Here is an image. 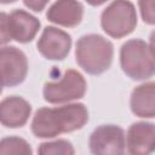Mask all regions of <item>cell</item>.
<instances>
[{"mask_svg":"<svg viewBox=\"0 0 155 155\" xmlns=\"http://www.w3.org/2000/svg\"><path fill=\"white\" fill-rule=\"evenodd\" d=\"M149 47H150V50H151V52H153V54L155 57V30L150 34V38H149Z\"/></svg>","mask_w":155,"mask_h":155,"instance_id":"18","label":"cell"},{"mask_svg":"<svg viewBox=\"0 0 155 155\" xmlns=\"http://www.w3.org/2000/svg\"><path fill=\"white\" fill-rule=\"evenodd\" d=\"M76 62L88 74L98 75L109 69L114 47L105 38L97 34L81 36L76 42Z\"/></svg>","mask_w":155,"mask_h":155,"instance_id":"2","label":"cell"},{"mask_svg":"<svg viewBox=\"0 0 155 155\" xmlns=\"http://www.w3.org/2000/svg\"><path fill=\"white\" fill-rule=\"evenodd\" d=\"M1 81L4 87L19 85L27 76L28 61L25 54L12 46H5L0 51Z\"/></svg>","mask_w":155,"mask_h":155,"instance_id":"7","label":"cell"},{"mask_svg":"<svg viewBox=\"0 0 155 155\" xmlns=\"http://www.w3.org/2000/svg\"><path fill=\"white\" fill-rule=\"evenodd\" d=\"M31 111L30 104L18 96H11L2 99L0 104L1 124L10 128L22 127L29 119Z\"/></svg>","mask_w":155,"mask_h":155,"instance_id":"11","label":"cell"},{"mask_svg":"<svg viewBox=\"0 0 155 155\" xmlns=\"http://www.w3.org/2000/svg\"><path fill=\"white\" fill-rule=\"evenodd\" d=\"M90 149L93 154H122L125 151V133L116 125H102L90 137Z\"/></svg>","mask_w":155,"mask_h":155,"instance_id":"8","label":"cell"},{"mask_svg":"<svg viewBox=\"0 0 155 155\" xmlns=\"http://www.w3.org/2000/svg\"><path fill=\"white\" fill-rule=\"evenodd\" d=\"M70 35L56 27H46L38 41L39 52L51 61L64 59L70 51Z\"/></svg>","mask_w":155,"mask_h":155,"instance_id":"9","label":"cell"},{"mask_svg":"<svg viewBox=\"0 0 155 155\" xmlns=\"http://www.w3.org/2000/svg\"><path fill=\"white\" fill-rule=\"evenodd\" d=\"M29 144L18 137L4 138L0 143V155H30Z\"/></svg>","mask_w":155,"mask_h":155,"instance_id":"14","label":"cell"},{"mask_svg":"<svg viewBox=\"0 0 155 155\" xmlns=\"http://www.w3.org/2000/svg\"><path fill=\"white\" fill-rule=\"evenodd\" d=\"M16 0H1L2 4H10V2H15Z\"/></svg>","mask_w":155,"mask_h":155,"instance_id":"20","label":"cell"},{"mask_svg":"<svg viewBox=\"0 0 155 155\" xmlns=\"http://www.w3.org/2000/svg\"><path fill=\"white\" fill-rule=\"evenodd\" d=\"M101 24L111 38L119 39L128 35L137 25V13L133 4L128 0L113 1L102 12Z\"/></svg>","mask_w":155,"mask_h":155,"instance_id":"4","label":"cell"},{"mask_svg":"<svg viewBox=\"0 0 155 155\" xmlns=\"http://www.w3.org/2000/svg\"><path fill=\"white\" fill-rule=\"evenodd\" d=\"M88 120V111L81 103L58 108L39 109L31 122V131L39 138H52L81 128Z\"/></svg>","mask_w":155,"mask_h":155,"instance_id":"1","label":"cell"},{"mask_svg":"<svg viewBox=\"0 0 155 155\" xmlns=\"http://www.w3.org/2000/svg\"><path fill=\"white\" fill-rule=\"evenodd\" d=\"M142 18L148 24H155V0H138Z\"/></svg>","mask_w":155,"mask_h":155,"instance_id":"16","label":"cell"},{"mask_svg":"<svg viewBox=\"0 0 155 155\" xmlns=\"http://www.w3.org/2000/svg\"><path fill=\"white\" fill-rule=\"evenodd\" d=\"M86 92V81L84 76L74 70L68 69L59 80L46 82L44 86V98L48 103H65L84 97Z\"/></svg>","mask_w":155,"mask_h":155,"instance_id":"6","label":"cell"},{"mask_svg":"<svg viewBox=\"0 0 155 155\" xmlns=\"http://www.w3.org/2000/svg\"><path fill=\"white\" fill-rule=\"evenodd\" d=\"M40 22L36 17L23 10H13L10 15L1 13V42L10 40L29 42L38 34Z\"/></svg>","mask_w":155,"mask_h":155,"instance_id":"5","label":"cell"},{"mask_svg":"<svg viewBox=\"0 0 155 155\" xmlns=\"http://www.w3.org/2000/svg\"><path fill=\"white\" fill-rule=\"evenodd\" d=\"M124 73L133 80H145L155 75V57L149 45L140 39L126 41L120 50Z\"/></svg>","mask_w":155,"mask_h":155,"instance_id":"3","label":"cell"},{"mask_svg":"<svg viewBox=\"0 0 155 155\" xmlns=\"http://www.w3.org/2000/svg\"><path fill=\"white\" fill-rule=\"evenodd\" d=\"M23 1H24V5L29 7L30 10L35 12H40L45 8V6L47 5L50 0H23Z\"/></svg>","mask_w":155,"mask_h":155,"instance_id":"17","label":"cell"},{"mask_svg":"<svg viewBox=\"0 0 155 155\" xmlns=\"http://www.w3.org/2000/svg\"><path fill=\"white\" fill-rule=\"evenodd\" d=\"M131 110L139 117H155V82H145L132 91Z\"/></svg>","mask_w":155,"mask_h":155,"instance_id":"13","label":"cell"},{"mask_svg":"<svg viewBox=\"0 0 155 155\" xmlns=\"http://www.w3.org/2000/svg\"><path fill=\"white\" fill-rule=\"evenodd\" d=\"M90 5H92V6H98V5H101V4H103V2H105L107 0H86Z\"/></svg>","mask_w":155,"mask_h":155,"instance_id":"19","label":"cell"},{"mask_svg":"<svg viewBox=\"0 0 155 155\" xmlns=\"http://www.w3.org/2000/svg\"><path fill=\"white\" fill-rule=\"evenodd\" d=\"M84 15V6L78 0H57L47 10V19L63 27L78 25Z\"/></svg>","mask_w":155,"mask_h":155,"instance_id":"12","label":"cell"},{"mask_svg":"<svg viewBox=\"0 0 155 155\" xmlns=\"http://www.w3.org/2000/svg\"><path fill=\"white\" fill-rule=\"evenodd\" d=\"M39 154H44V155H71L75 153L73 145L64 139H58V140H53V142H47V143H42L40 145V148L38 149Z\"/></svg>","mask_w":155,"mask_h":155,"instance_id":"15","label":"cell"},{"mask_svg":"<svg viewBox=\"0 0 155 155\" xmlns=\"http://www.w3.org/2000/svg\"><path fill=\"white\" fill-rule=\"evenodd\" d=\"M127 150L130 154L143 155L155 150V125L150 122H136L127 132Z\"/></svg>","mask_w":155,"mask_h":155,"instance_id":"10","label":"cell"}]
</instances>
